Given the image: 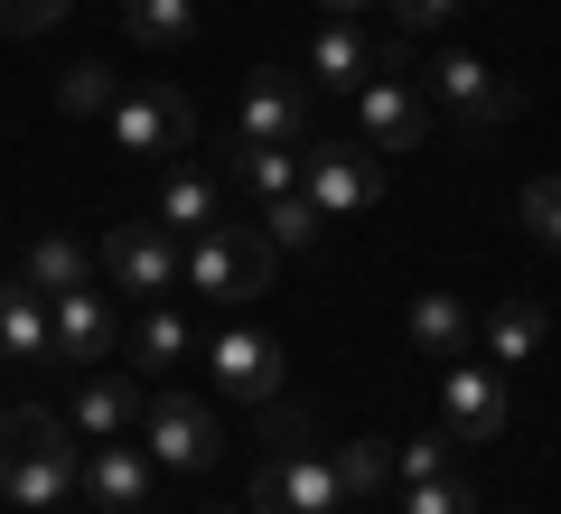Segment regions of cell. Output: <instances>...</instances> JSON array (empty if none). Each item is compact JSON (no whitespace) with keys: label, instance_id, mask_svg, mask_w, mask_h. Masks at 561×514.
I'll list each match as a JSON object with an SVG mask.
<instances>
[{"label":"cell","instance_id":"8d00e7d4","mask_svg":"<svg viewBox=\"0 0 561 514\" xmlns=\"http://www.w3.org/2000/svg\"><path fill=\"white\" fill-rule=\"evenodd\" d=\"M57 514H66V505H57Z\"/></svg>","mask_w":561,"mask_h":514},{"label":"cell","instance_id":"5bb4252c","mask_svg":"<svg viewBox=\"0 0 561 514\" xmlns=\"http://www.w3.org/2000/svg\"><path fill=\"white\" fill-rule=\"evenodd\" d=\"M150 477H160V458H150V449H131V431H122V439H103V449H84V495H94L103 514L150 505Z\"/></svg>","mask_w":561,"mask_h":514},{"label":"cell","instance_id":"6da1fadb","mask_svg":"<svg viewBox=\"0 0 561 514\" xmlns=\"http://www.w3.org/2000/svg\"><path fill=\"white\" fill-rule=\"evenodd\" d=\"M76 487H84L76 421H57V412H10L0 421V495H10V505L57 514Z\"/></svg>","mask_w":561,"mask_h":514},{"label":"cell","instance_id":"4fadbf2b","mask_svg":"<svg viewBox=\"0 0 561 514\" xmlns=\"http://www.w3.org/2000/svg\"><path fill=\"white\" fill-rule=\"evenodd\" d=\"M243 140H272V150H300L309 140V94L280 76V66L243 76Z\"/></svg>","mask_w":561,"mask_h":514},{"label":"cell","instance_id":"d4e9b609","mask_svg":"<svg viewBox=\"0 0 561 514\" xmlns=\"http://www.w3.org/2000/svg\"><path fill=\"white\" fill-rule=\"evenodd\" d=\"M84 281H94V253H84V243H66V235H47V243H28V290H84Z\"/></svg>","mask_w":561,"mask_h":514},{"label":"cell","instance_id":"44dd1931","mask_svg":"<svg viewBox=\"0 0 561 514\" xmlns=\"http://www.w3.org/2000/svg\"><path fill=\"white\" fill-rule=\"evenodd\" d=\"M187 346H197V336H187V318L169 309V299H150V309H140V328H131V375H169Z\"/></svg>","mask_w":561,"mask_h":514},{"label":"cell","instance_id":"30bf717a","mask_svg":"<svg viewBox=\"0 0 561 514\" xmlns=\"http://www.w3.org/2000/svg\"><path fill=\"white\" fill-rule=\"evenodd\" d=\"M103 272L131 299H169L179 290V235H169V225H113V235H103Z\"/></svg>","mask_w":561,"mask_h":514},{"label":"cell","instance_id":"ffe728a7","mask_svg":"<svg viewBox=\"0 0 561 514\" xmlns=\"http://www.w3.org/2000/svg\"><path fill=\"white\" fill-rule=\"evenodd\" d=\"M160 225H169V235H206V225H225V187L206 179V169H179V179L160 187Z\"/></svg>","mask_w":561,"mask_h":514},{"label":"cell","instance_id":"1f68e13d","mask_svg":"<svg viewBox=\"0 0 561 514\" xmlns=\"http://www.w3.org/2000/svg\"><path fill=\"white\" fill-rule=\"evenodd\" d=\"M76 0H0V38H38V28H57Z\"/></svg>","mask_w":561,"mask_h":514},{"label":"cell","instance_id":"7a4b0ae2","mask_svg":"<svg viewBox=\"0 0 561 514\" xmlns=\"http://www.w3.org/2000/svg\"><path fill=\"white\" fill-rule=\"evenodd\" d=\"M272 243H262V225H206V235H187L179 253V281L197 299H262L272 290Z\"/></svg>","mask_w":561,"mask_h":514},{"label":"cell","instance_id":"ac0fdd59","mask_svg":"<svg viewBox=\"0 0 561 514\" xmlns=\"http://www.w3.org/2000/svg\"><path fill=\"white\" fill-rule=\"evenodd\" d=\"M57 336H47V290L28 281H0V365H47Z\"/></svg>","mask_w":561,"mask_h":514},{"label":"cell","instance_id":"e575fe53","mask_svg":"<svg viewBox=\"0 0 561 514\" xmlns=\"http://www.w3.org/2000/svg\"><path fill=\"white\" fill-rule=\"evenodd\" d=\"M131 514H150V505H131Z\"/></svg>","mask_w":561,"mask_h":514},{"label":"cell","instance_id":"f1b7e54d","mask_svg":"<svg viewBox=\"0 0 561 514\" xmlns=\"http://www.w3.org/2000/svg\"><path fill=\"white\" fill-rule=\"evenodd\" d=\"M449 449H459V439H449V431L393 439V487H412V477H440V468H449Z\"/></svg>","mask_w":561,"mask_h":514},{"label":"cell","instance_id":"484cf974","mask_svg":"<svg viewBox=\"0 0 561 514\" xmlns=\"http://www.w3.org/2000/svg\"><path fill=\"white\" fill-rule=\"evenodd\" d=\"M113 94H122V84H113V66H103V57H76L57 76V113H76V122H103V113H113Z\"/></svg>","mask_w":561,"mask_h":514},{"label":"cell","instance_id":"83f0119b","mask_svg":"<svg viewBox=\"0 0 561 514\" xmlns=\"http://www.w3.org/2000/svg\"><path fill=\"white\" fill-rule=\"evenodd\" d=\"M402 514H478V487H468L459 468H440V477H412V487H402Z\"/></svg>","mask_w":561,"mask_h":514},{"label":"cell","instance_id":"5b68a950","mask_svg":"<svg viewBox=\"0 0 561 514\" xmlns=\"http://www.w3.org/2000/svg\"><path fill=\"white\" fill-rule=\"evenodd\" d=\"M300 187L319 197V216H365L383 197V150L356 140H300Z\"/></svg>","mask_w":561,"mask_h":514},{"label":"cell","instance_id":"9a60e30c","mask_svg":"<svg viewBox=\"0 0 561 514\" xmlns=\"http://www.w3.org/2000/svg\"><path fill=\"white\" fill-rule=\"evenodd\" d=\"M393 57H402V47H375L356 20H328L319 38H309V76L337 84V94H356L365 76H393Z\"/></svg>","mask_w":561,"mask_h":514},{"label":"cell","instance_id":"9c48e42d","mask_svg":"<svg viewBox=\"0 0 561 514\" xmlns=\"http://www.w3.org/2000/svg\"><path fill=\"white\" fill-rule=\"evenodd\" d=\"M440 431L459 439V449H486V439H505V375L496 365H449L440 375Z\"/></svg>","mask_w":561,"mask_h":514},{"label":"cell","instance_id":"7402d4cb","mask_svg":"<svg viewBox=\"0 0 561 514\" xmlns=\"http://www.w3.org/2000/svg\"><path fill=\"white\" fill-rule=\"evenodd\" d=\"M131 412H140V393L122 375H84V393H76V439H122L131 431Z\"/></svg>","mask_w":561,"mask_h":514},{"label":"cell","instance_id":"cb8c5ba5","mask_svg":"<svg viewBox=\"0 0 561 514\" xmlns=\"http://www.w3.org/2000/svg\"><path fill=\"white\" fill-rule=\"evenodd\" d=\"M234 179L253 187L262 206H272V197H290V187H300V150H272V140H234Z\"/></svg>","mask_w":561,"mask_h":514},{"label":"cell","instance_id":"2e32d148","mask_svg":"<svg viewBox=\"0 0 561 514\" xmlns=\"http://www.w3.org/2000/svg\"><path fill=\"white\" fill-rule=\"evenodd\" d=\"M402 328H412V346H421V356H440V365H459L468 346H478V309H468L459 290H421Z\"/></svg>","mask_w":561,"mask_h":514},{"label":"cell","instance_id":"d590c367","mask_svg":"<svg viewBox=\"0 0 561 514\" xmlns=\"http://www.w3.org/2000/svg\"><path fill=\"white\" fill-rule=\"evenodd\" d=\"M243 514H253V505H243Z\"/></svg>","mask_w":561,"mask_h":514},{"label":"cell","instance_id":"603a6c76","mask_svg":"<svg viewBox=\"0 0 561 514\" xmlns=\"http://www.w3.org/2000/svg\"><path fill=\"white\" fill-rule=\"evenodd\" d=\"M319 235H328V216H319V197H309V187H290V197L262 206V243H272V253H309Z\"/></svg>","mask_w":561,"mask_h":514},{"label":"cell","instance_id":"d6986e66","mask_svg":"<svg viewBox=\"0 0 561 514\" xmlns=\"http://www.w3.org/2000/svg\"><path fill=\"white\" fill-rule=\"evenodd\" d=\"M122 28L150 57H179V47H197V0H122Z\"/></svg>","mask_w":561,"mask_h":514},{"label":"cell","instance_id":"f546056e","mask_svg":"<svg viewBox=\"0 0 561 514\" xmlns=\"http://www.w3.org/2000/svg\"><path fill=\"white\" fill-rule=\"evenodd\" d=\"M478 0H393V28L402 38H431V28H449V20H468Z\"/></svg>","mask_w":561,"mask_h":514},{"label":"cell","instance_id":"836d02e7","mask_svg":"<svg viewBox=\"0 0 561 514\" xmlns=\"http://www.w3.org/2000/svg\"><path fill=\"white\" fill-rule=\"evenodd\" d=\"M328 20H365V10H375V0H319Z\"/></svg>","mask_w":561,"mask_h":514},{"label":"cell","instance_id":"8992f818","mask_svg":"<svg viewBox=\"0 0 561 514\" xmlns=\"http://www.w3.org/2000/svg\"><path fill=\"white\" fill-rule=\"evenodd\" d=\"M253 514H346V487H337V458L319 449H272L253 477Z\"/></svg>","mask_w":561,"mask_h":514},{"label":"cell","instance_id":"4dcf8cb0","mask_svg":"<svg viewBox=\"0 0 561 514\" xmlns=\"http://www.w3.org/2000/svg\"><path fill=\"white\" fill-rule=\"evenodd\" d=\"M524 225H534V243H552V253H561V169L524 187Z\"/></svg>","mask_w":561,"mask_h":514},{"label":"cell","instance_id":"7c38bea8","mask_svg":"<svg viewBox=\"0 0 561 514\" xmlns=\"http://www.w3.org/2000/svg\"><path fill=\"white\" fill-rule=\"evenodd\" d=\"M47 336H57V356L66 365H84V375H94V365L103 356H113V299H103L94 290V281H84V290H57V299H47Z\"/></svg>","mask_w":561,"mask_h":514},{"label":"cell","instance_id":"e0dca14e","mask_svg":"<svg viewBox=\"0 0 561 514\" xmlns=\"http://www.w3.org/2000/svg\"><path fill=\"white\" fill-rule=\"evenodd\" d=\"M478 336H486V356H496V375H515V365H534V356H542L552 309H542V299H496V309L478 318Z\"/></svg>","mask_w":561,"mask_h":514},{"label":"cell","instance_id":"8fae6325","mask_svg":"<svg viewBox=\"0 0 561 514\" xmlns=\"http://www.w3.org/2000/svg\"><path fill=\"white\" fill-rule=\"evenodd\" d=\"M356 132H365V150H412L431 132V94H412L402 76H365L356 84Z\"/></svg>","mask_w":561,"mask_h":514},{"label":"cell","instance_id":"4316f807","mask_svg":"<svg viewBox=\"0 0 561 514\" xmlns=\"http://www.w3.org/2000/svg\"><path fill=\"white\" fill-rule=\"evenodd\" d=\"M337 487L346 495H383L393 487V439H346L337 449Z\"/></svg>","mask_w":561,"mask_h":514},{"label":"cell","instance_id":"3957f363","mask_svg":"<svg viewBox=\"0 0 561 514\" xmlns=\"http://www.w3.org/2000/svg\"><path fill=\"white\" fill-rule=\"evenodd\" d=\"M113 140L131 159H179V150H197V103L179 94V84H122L113 94Z\"/></svg>","mask_w":561,"mask_h":514},{"label":"cell","instance_id":"277c9868","mask_svg":"<svg viewBox=\"0 0 561 514\" xmlns=\"http://www.w3.org/2000/svg\"><path fill=\"white\" fill-rule=\"evenodd\" d=\"M431 103H440L449 122H459L468 140H486V132H505V122L524 113V94L496 76L486 57H431Z\"/></svg>","mask_w":561,"mask_h":514},{"label":"cell","instance_id":"d6a6232c","mask_svg":"<svg viewBox=\"0 0 561 514\" xmlns=\"http://www.w3.org/2000/svg\"><path fill=\"white\" fill-rule=\"evenodd\" d=\"M262 439H272V449H300L309 439V412H280V393L262 402Z\"/></svg>","mask_w":561,"mask_h":514},{"label":"cell","instance_id":"ba28073f","mask_svg":"<svg viewBox=\"0 0 561 514\" xmlns=\"http://www.w3.org/2000/svg\"><path fill=\"white\" fill-rule=\"evenodd\" d=\"M140 449L160 458V468H179V477H197V468H216V412L206 402H187V393H160V402H140Z\"/></svg>","mask_w":561,"mask_h":514},{"label":"cell","instance_id":"52a82bcc","mask_svg":"<svg viewBox=\"0 0 561 514\" xmlns=\"http://www.w3.org/2000/svg\"><path fill=\"white\" fill-rule=\"evenodd\" d=\"M206 375H216V393H234V402H272L290 365H280V336H272V328L234 318V328L206 336Z\"/></svg>","mask_w":561,"mask_h":514}]
</instances>
